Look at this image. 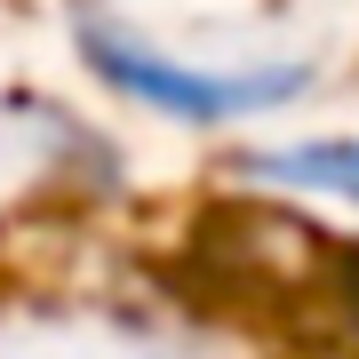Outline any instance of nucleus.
Instances as JSON below:
<instances>
[{
  "label": "nucleus",
  "mask_w": 359,
  "mask_h": 359,
  "mask_svg": "<svg viewBox=\"0 0 359 359\" xmlns=\"http://www.w3.org/2000/svg\"><path fill=\"white\" fill-rule=\"evenodd\" d=\"M88 56L112 88H128L136 104H160L168 120H231L248 104H280L304 88V72H192V65H168L152 48H128L112 32H88Z\"/></svg>",
  "instance_id": "f257e3e1"
},
{
  "label": "nucleus",
  "mask_w": 359,
  "mask_h": 359,
  "mask_svg": "<svg viewBox=\"0 0 359 359\" xmlns=\"http://www.w3.org/2000/svg\"><path fill=\"white\" fill-rule=\"evenodd\" d=\"M264 176H295L320 192H359V144H304V152H271Z\"/></svg>",
  "instance_id": "f03ea898"
}]
</instances>
